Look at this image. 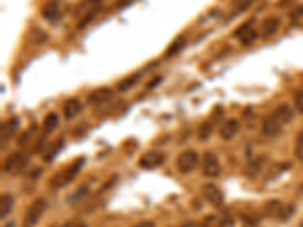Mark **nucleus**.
Instances as JSON below:
<instances>
[{"label": "nucleus", "instance_id": "1", "mask_svg": "<svg viewBox=\"0 0 303 227\" xmlns=\"http://www.w3.org/2000/svg\"><path fill=\"white\" fill-rule=\"evenodd\" d=\"M84 163H85V158L84 156L74 159L68 167L58 171L53 178L49 180L50 188H52V189H61V188L67 186L68 183H71L76 179V176L79 174V171L82 170Z\"/></svg>", "mask_w": 303, "mask_h": 227}, {"label": "nucleus", "instance_id": "2", "mask_svg": "<svg viewBox=\"0 0 303 227\" xmlns=\"http://www.w3.org/2000/svg\"><path fill=\"white\" fill-rule=\"evenodd\" d=\"M29 159H31V155L28 151L24 150H20V151H16V153L9 155L5 162H3V171L11 174V176H16L18 173H21L24 168L28 167L29 163Z\"/></svg>", "mask_w": 303, "mask_h": 227}, {"label": "nucleus", "instance_id": "3", "mask_svg": "<svg viewBox=\"0 0 303 227\" xmlns=\"http://www.w3.org/2000/svg\"><path fill=\"white\" fill-rule=\"evenodd\" d=\"M46 208H47V201L43 197H38L28 208L26 213H24L23 227H35L36 223L43 217V213L46 212Z\"/></svg>", "mask_w": 303, "mask_h": 227}, {"label": "nucleus", "instance_id": "4", "mask_svg": "<svg viewBox=\"0 0 303 227\" xmlns=\"http://www.w3.org/2000/svg\"><path fill=\"white\" fill-rule=\"evenodd\" d=\"M197 163H199V155L193 148L182 151V153L178 156V159H176V167H178V170L182 174H188V173L194 171Z\"/></svg>", "mask_w": 303, "mask_h": 227}, {"label": "nucleus", "instance_id": "5", "mask_svg": "<svg viewBox=\"0 0 303 227\" xmlns=\"http://www.w3.org/2000/svg\"><path fill=\"white\" fill-rule=\"evenodd\" d=\"M202 171L206 178H219L221 173V165L216 153L205 151L203 158H202Z\"/></svg>", "mask_w": 303, "mask_h": 227}, {"label": "nucleus", "instance_id": "6", "mask_svg": "<svg viewBox=\"0 0 303 227\" xmlns=\"http://www.w3.org/2000/svg\"><path fill=\"white\" fill-rule=\"evenodd\" d=\"M164 161H166V155H164L162 151L150 150V151H146V153L140 158L138 165H140V168H143V170H155L162 165Z\"/></svg>", "mask_w": 303, "mask_h": 227}, {"label": "nucleus", "instance_id": "7", "mask_svg": "<svg viewBox=\"0 0 303 227\" xmlns=\"http://www.w3.org/2000/svg\"><path fill=\"white\" fill-rule=\"evenodd\" d=\"M252 23H253V20L241 24V26L234 32V36L239 38V43H241V46H244V47L252 46L258 38V32L252 28Z\"/></svg>", "mask_w": 303, "mask_h": 227}, {"label": "nucleus", "instance_id": "8", "mask_svg": "<svg viewBox=\"0 0 303 227\" xmlns=\"http://www.w3.org/2000/svg\"><path fill=\"white\" fill-rule=\"evenodd\" d=\"M203 197L206 198V201L214 206V208H221L223 203H224V195L221 193V189L217 186V185H214V183H206L203 186Z\"/></svg>", "mask_w": 303, "mask_h": 227}, {"label": "nucleus", "instance_id": "9", "mask_svg": "<svg viewBox=\"0 0 303 227\" xmlns=\"http://www.w3.org/2000/svg\"><path fill=\"white\" fill-rule=\"evenodd\" d=\"M18 126H20V120L17 117H12L6 123L2 124V129H0V138H2V148H5V146L11 141V138H14L16 132L18 130Z\"/></svg>", "mask_w": 303, "mask_h": 227}, {"label": "nucleus", "instance_id": "10", "mask_svg": "<svg viewBox=\"0 0 303 227\" xmlns=\"http://www.w3.org/2000/svg\"><path fill=\"white\" fill-rule=\"evenodd\" d=\"M112 96H114V93H112L111 88H108V86L97 88V90H94L90 96H88V103L93 105V106L105 105L112 98Z\"/></svg>", "mask_w": 303, "mask_h": 227}, {"label": "nucleus", "instance_id": "11", "mask_svg": "<svg viewBox=\"0 0 303 227\" xmlns=\"http://www.w3.org/2000/svg\"><path fill=\"white\" fill-rule=\"evenodd\" d=\"M282 132V124L276 120V117L273 115H267L264 120H262V133L265 135V136H271V138H274V136H277Z\"/></svg>", "mask_w": 303, "mask_h": 227}, {"label": "nucleus", "instance_id": "12", "mask_svg": "<svg viewBox=\"0 0 303 227\" xmlns=\"http://www.w3.org/2000/svg\"><path fill=\"white\" fill-rule=\"evenodd\" d=\"M281 28V18L279 17H267L264 18L262 23H261V36L262 38H270L273 36L277 31Z\"/></svg>", "mask_w": 303, "mask_h": 227}, {"label": "nucleus", "instance_id": "13", "mask_svg": "<svg viewBox=\"0 0 303 227\" xmlns=\"http://www.w3.org/2000/svg\"><path fill=\"white\" fill-rule=\"evenodd\" d=\"M238 130H239V123L235 118H231V120L224 121V124L221 126L220 136L224 141H231L232 138L238 133Z\"/></svg>", "mask_w": 303, "mask_h": 227}, {"label": "nucleus", "instance_id": "14", "mask_svg": "<svg viewBox=\"0 0 303 227\" xmlns=\"http://www.w3.org/2000/svg\"><path fill=\"white\" fill-rule=\"evenodd\" d=\"M273 115L276 117V120L279 121L281 124H288L289 121L294 118V112L288 105H281L279 108L273 112Z\"/></svg>", "mask_w": 303, "mask_h": 227}, {"label": "nucleus", "instance_id": "15", "mask_svg": "<svg viewBox=\"0 0 303 227\" xmlns=\"http://www.w3.org/2000/svg\"><path fill=\"white\" fill-rule=\"evenodd\" d=\"M81 111H82V103H81V100H78V98H70L64 105V115H66L67 120L74 118Z\"/></svg>", "mask_w": 303, "mask_h": 227}, {"label": "nucleus", "instance_id": "16", "mask_svg": "<svg viewBox=\"0 0 303 227\" xmlns=\"http://www.w3.org/2000/svg\"><path fill=\"white\" fill-rule=\"evenodd\" d=\"M43 17L50 21V23H56L59 21L61 18V9H59V5L52 2V3H47L43 9Z\"/></svg>", "mask_w": 303, "mask_h": 227}, {"label": "nucleus", "instance_id": "17", "mask_svg": "<svg viewBox=\"0 0 303 227\" xmlns=\"http://www.w3.org/2000/svg\"><path fill=\"white\" fill-rule=\"evenodd\" d=\"M12 206H14V197L11 194H3L0 198V217H2V220H5L11 213Z\"/></svg>", "mask_w": 303, "mask_h": 227}, {"label": "nucleus", "instance_id": "18", "mask_svg": "<svg viewBox=\"0 0 303 227\" xmlns=\"http://www.w3.org/2000/svg\"><path fill=\"white\" fill-rule=\"evenodd\" d=\"M58 124H59V117H58V114H55V112H50L49 115L44 118V123H43L44 133H46V135L52 133V132L58 128Z\"/></svg>", "mask_w": 303, "mask_h": 227}, {"label": "nucleus", "instance_id": "19", "mask_svg": "<svg viewBox=\"0 0 303 227\" xmlns=\"http://www.w3.org/2000/svg\"><path fill=\"white\" fill-rule=\"evenodd\" d=\"M184 47H185V38H184V36H178V38H176V40H173L171 44L168 46L167 52H166V58H167V59L173 58L174 55H178Z\"/></svg>", "mask_w": 303, "mask_h": 227}, {"label": "nucleus", "instance_id": "20", "mask_svg": "<svg viewBox=\"0 0 303 227\" xmlns=\"http://www.w3.org/2000/svg\"><path fill=\"white\" fill-rule=\"evenodd\" d=\"M282 208H284V205L281 203L279 200H271V201H269V203L265 205V208H264L265 215H267V217H274V218H277V217H279L281 211H282Z\"/></svg>", "mask_w": 303, "mask_h": 227}, {"label": "nucleus", "instance_id": "21", "mask_svg": "<svg viewBox=\"0 0 303 227\" xmlns=\"http://www.w3.org/2000/svg\"><path fill=\"white\" fill-rule=\"evenodd\" d=\"M140 78H141V74H140V73H136V74L131 76V78H126V79H123V81L118 83L117 90H118L120 93H126V91L132 90V88L136 85V82L140 81Z\"/></svg>", "mask_w": 303, "mask_h": 227}, {"label": "nucleus", "instance_id": "22", "mask_svg": "<svg viewBox=\"0 0 303 227\" xmlns=\"http://www.w3.org/2000/svg\"><path fill=\"white\" fill-rule=\"evenodd\" d=\"M29 40H31V43L35 44V46H41V44H46V43H47L49 36H47L46 32H43V31H40V29H36V28H35V29H32L31 33H29Z\"/></svg>", "mask_w": 303, "mask_h": 227}, {"label": "nucleus", "instance_id": "23", "mask_svg": "<svg viewBox=\"0 0 303 227\" xmlns=\"http://www.w3.org/2000/svg\"><path fill=\"white\" fill-rule=\"evenodd\" d=\"M262 167H264V158H259L256 161H252V162H249V165L246 167V174L250 176V178H255L256 174L261 173Z\"/></svg>", "mask_w": 303, "mask_h": 227}, {"label": "nucleus", "instance_id": "24", "mask_svg": "<svg viewBox=\"0 0 303 227\" xmlns=\"http://www.w3.org/2000/svg\"><path fill=\"white\" fill-rule=\"evenodd\" d=\"M100 8H102V6H96V8H93L91 11H88V12H86L85 17H82V18H81V21H79V24H78V28H79L81 31H82V29H85V28L88 26V24L94 21L96 16L99 14V11H100Z\"/></svg>", "mask_w": 303, "mask_h": 227}, {"label": "nucleus", "instance_id": "25", "mask_svg": "<svg viewBox=\"0 0 303 227\" xmlns=\"http://www.w3.org/2000/svg\"><path fill=\"white\" fill-rule=\"evenodd\" d=\"M62 146H64V140H58L55 144H52L50 146L46 151H44V159L47 161V162H50L52 161L56 155H58V151H59V148H62Z\"/></svg>", "mask_w": 303, "mask_h": 227}, {"label": "nucleus", "instance_id": "26", "mask_svg": "<svg viewBox=\"0 0 303 227\" xmlns=\"http://www.w3.org/2000/svg\"><path fill=\"white\" fill-rule=\"evenodd\" d=\"M255 0H235L234 2V8H235V12L239 14V12H244L246 9H249L252 6Z\"/></svg>", "mask_w": 303, "mask_h": 227}, {"label": "nucleus", "instance_id": "27", "mask_svg": "<svg viewBox=\"0 0 303 227\" xmlns=\"http://www.w3.org/2000/svg\"><path fill=\"white\" fill-rule=\"evenodd\" d=\"M86 193H88V186H86V185H82V186L78 189V191H76L74 194H71V195H70V198H68V203H70V205H73V203H76V201H79V200H81V198H82Z\"/></svg>", "mask_w": 303, "mask_h": 227}, {"label": "nucleus", "instance_id": "28", "mask_svg": "<svg viewBox=\"0 0 303 227\" xmlns=\"http://www.w3.org/2000/svg\"><path fill=\"white\" fill-rule=\"evenodd\" d=\"M35 132H36V126H32L31 129H28L26 132H24V133L18 138V144H20V146H26V144L31 141V138L35 135Z\"/></svg>", "mask_w": 303, "mask_h": 227}, {"label": "nucleus", "instance_id": "29", "mask_svg": "<svg viewBox=\"0 0 303 227\" xmlns=\"http://www.w3.org/2000/svg\"><path fill=\"white\" fill-rule=\"evenodd\" d=\"M294 155L299 161H303V133L297 135L296 147H294Z\"/></svg>", "mask_w": 303, "mask_h": 227}, {"label": "nucleus", "instance_id": "30", "mask_svg": "<svg viewBox=\"0 0 303 227\" xmlns=\"http://www.w3.org/2000/svg\"><path fill=\"white\" fill-rule=\"evenodd\" d=\"M220 220L216 215H208L205 217V220L202 221V227H220Z\"/></svg>", "mask_w": 303, "mask_h": 227}, {"label": "nucleus", "instance_id": "31", "mask_svg": "<svg viewBox=\"0 0 303 227\" xmlns=\"http://www.w3.org/2000/svg\"><path fill=\"white\" fill-rule=\"evenodd\" d=\"M211 133H212V126H211L209 123H205V124H202V126H200L199 136H200L203 141H206V140H208V138L211 136Z\"/></svg>", "mask_w": 303, "mask_h": 227}, {"label": "nucleus", "instance_id": "32", "mask_svg": "<svg viewBox=\"0 0 303 227\" xmlns=\"http://www.w3.org/2000/svg\"><path fill=\"white\" fill-rule=\"evenodd\" d=\"M293 212H294V206L293 205H288V206H284L282 208V211H281V213H279V220H282V221H285V220H288L289 217L293 215Z\"/></svg>", "mask_w": 303, "mask_h": 227}, {"label": "nucleus", "instance_id": "33", "mask_svg": "<svg viewBox=\"0 0 303 227\" xmlns=\"http://www.w3.org/2000/svg\"><path fill=\"white\" fill-rule=\"evenodd\" d=\"M294 105H296V109L303 114V91L302 93H297L294 96Z\"/></svg>", "mask_w": 303, "mask_h": 227}, {"label": "nucleus", "instance_id": "34", "mask_svg": "<svg viewBox=\"0 0 303 227\" xmlns=\"http://www.w3.org/2000/svg\"><path fill=\"white\" fill-rule=\"evenodd\" d=\"M62 227H88V226L85 223H82V221H68Z\"/></svg>", "mask_w": 303, "mask_h": 227}, {"label": "nucleus", "instance_id": "35", "mask_svg": "<svg viewBox=\"0 0 303 227\" xmlns=\"http://www.w3.org/2000/svg\"><path fill=\"white\" fill-rule=\"evenodd\" d=\"M134 227H155V223H153V221H149V220H146V221L138 223V224H136V226H134Z\"/></svg>", "mask_w": 303, "mask_h": 227}, {"label": "nucleus", "instance_id": "36", "mask_svg": "<svg viewBox=\"0 0 303 227\" xmlns=\"http://www.w3.org/2000/svg\"><path fill=\"white\" fill-rule=\"evenodd\" d=\"M132 2H134V0H118V2H117V8L121 9V8H124V6L131 5Z\"/></svg>", "mask_w": 303, "mask_h": 227}, {"label": "nucleus", "instance_id": "37", "mask_svg": "<svg viewBox=\"0 0 303 227\" xmlns=\"http://www.w3.org/2000/svg\"><path fill=\"white\" fill-rule=\"evenodd\" d=\"M161 81H162L161 78H156L153 82H149V83H147V90H153V88H155V86H156Z\"/></svg>", "mask_w": 303, "mask_h": 227}, {"label": "nucleus", "instance_id": "38", "mask_svg": "<svg viewBox=\"0 0 303 227\" xmlns=\"http://www.w3.org/2000/svg\"><path fill=\"white\" fill-rule=\"evenodd\" d=\"M303 16V6L302 8H299L296 12H294V14H293V18H300Z\"/></svg>", "mask_w": 303, "mask_h": 227}, {"label": "nucleus", "instance_id": "39", "mask_svg": "<svg viewBox=\"0 0 303 227\" xmlns=\"http://www.w3.org/2000/svg\"><path fill=\"white\" fill-rule=\"evenodd\" d=\"M182 227H199V226L196 223H193V221H189V223H185Z\"/></svg>", "mask_w": 303, "mask_h": 227}, {"label": "nucleus", "instance_id": "40", "mask_svg": "<svg viewBox=\"0 0 303 227\" xmlns=\"http://www.w3.org/2000/svg\"><path fill=\"white\" fill-rule=\"evenodd\" d=\"M300 191L303 193V182H302V185H300Z\"/></svg>", "mask_w": 303, "mask_h": 227}]
</instances>
